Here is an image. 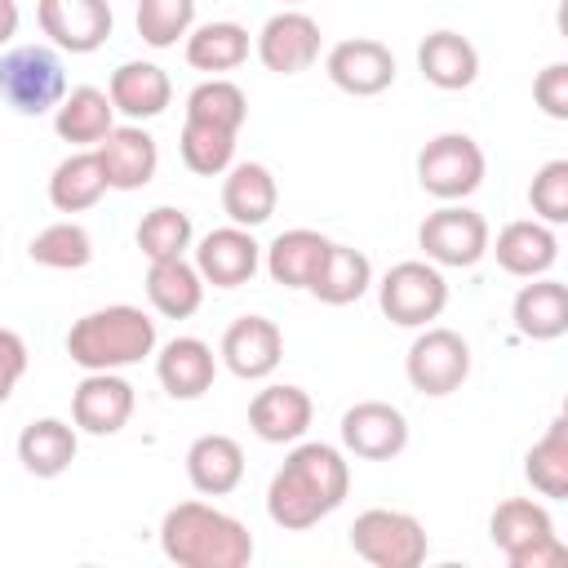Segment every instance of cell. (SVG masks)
<instances>
[{
	"label": "cell",
	"instance_id": "1",
	"mask_svg": "<svg viewBox=\"0 0 568 568\" xmlns=\"http://www.w3.org/2000/svg\"><path fill=\"white\" fill-rule=\"evenodd\" d=\"M346 493H351V466L342 448L311 439V444H297L284 457V466L271 475L266 515L284 532H302V528H315L324 515H333L346 501Z\"/></svg>",
	"mask_w": 568,
	"mask_h": 568
},
{
	"label": "cell",
	"instance_id": "2",
	"mask_svg": "<svg viewBox=\"0 0 568 568\" xmlns=\"http://www.w3.org/2000/svg\"><path fill=\"white\" fill-rule=\"evenodd\" d=\"M160 550L178 568H248L253 532L209 501H178L160 519Z\"/></svg>",
	"mask_w": 568,
	"mask_h": 568
},
{
	"label": "cell",
	"instance_id": "3",
	"mask_svg": "<svg viewBox=\"0 0 568 568\" xmlns=\"http://www.w3.org/2000/svg\"><path fill=\"white\" fill-rule=\"evenodd\" d=\"M151 351H155V320L129 302L98 306V311L80 315L67 333V355L84 373H102V368L115 373V368L146 359Z\"/></svg>",
	"mask_w": 568,
	"mask_h": 568
},
{
	"label": "cell",
	"instance_id": "4",
	"mask_svg": "<svg viewBox=\"0 0 568 568\" xmlns=\"http://www.w3.org/2000/svg\"><path fill=\"white\" fill-rule=\"evenodd\" d=\"M493 546L506 555L510 568H559L568 559V546L555 537V519L532 497H506L497 501L488 519Z\"/></svg>",
	"mask_w": 568,
	"mask_h": 568
},
{
	"label": "cell",
	"instance_id": "5",
	"mask_svg": "<svg viewBox=\"0 0 568 568\" xmlns=\"http://www.w3.org/2000/svg\"><path fill=\"white\" fill-rule=\"evenodd\" d=\"M351 550L373 568H417L430 555V537L417 515L373 506L351 524Z\"/></svg>",
	"mask_w": 568,
	"mask_h": 568
},
{
	"label": "cell",
	"instance_id": "6",
	"mask_svg": "<svg viewBox=\"0 0 568 568\" xmlns=\"http://www.w3.org/2000/svg\"><path fill=\"white\" fill-rule=\"evenodd\" d=\"M67 71L49 44H18L0 58V98L18 115H44L62 102Z\"/></svg>",
	"mask_w": 568,
	"mask_h": 568
},
{
	"label": "cell",
	"instance_id": "7",
	"mask_svg": "<svg viewBox=\"0 0 568 568\" xmlns=\"http://www.w3.org/2000/svg\"><path fill=\"white\" fill-rule=\"evenodd\" d=\"M377 306L399 328H426L448 306V280L435 262H395L377 284Z\"/></svg>",
	"mask_w": 568,
	"mask_h": 568
},
{
	"label": "cell",
	"instance_id": "8",
	"mask_svg": "<svg viewBox=\"0 0 568 568\" xmlns=\"http://www.w3.org/2000/svg\"><path fill=\"white\" fill-rule=\"evenodd\" d=\"M488 160L470 133H439L417 151V182L426 195L453 204L484 186Z\"/></svg>",
	"mask_w": 568,
	"mask_h": 568
},
{
	"label": "cell",
	"instance_id": "9",
	"mask_svg": "<svg viewBox=\"0 0 568 568\" xmlns=\"http://www.w3.org/2000/svg\"><path fill=\"white\" fill-rule=\"evenodd\" d=\"M404 373H408V386L417 395H453L462 390V382L470 377V346L462 333L453 328H422L404 355Z\"/></svg>",
	"mask_w": 568,
	"mask_h": 568
},
{
	"label": "cell",
	"instance_id": "10",
	"mask_svg": "<svg viewBox=\"0 0 568 568\" xmlns=\"http://www.w3.org/2000/svg\"><path fill=\"white\" fill-rule=\"evenodd\" d=\"M417 244H422L426 262H435V266H475L488 253L493 235H488L484 213L453 200V204L426 213V222L417 226Z\"/></svg>",
	"mask_w": 568,
	"mask_h": 568
},
{
	"label": "cell",
	"instance_id": "11",
	"mask_svg": "<svg viewBox=\"0 0 568 568\" xmlns=\"http://www.w3.org/2000/svg\"><path fill=\"white\" fill-rule=\"evenodd\" d=\"M342 448L359 462H390L408 448V417L386 399H359L342 413Z\"/></svg>",
	"mask_w": 568,
	"mask_h": 568
},
{
	"label": "cell",
	"instance_id": "12",
	"mask_svg": "<svg viewBox=\"0 0 568 568\" xmlns=\"http://www.w3.org/2000/svg\"><path fill=\"white\" fill-rule=\"evenodd\" d=\"M324 71L342 93L377 98V93H386L395 84V53L373 36H351V40H337L328 49Z\"/></svg>",
	"mask_w": 568,
	"mask_h": 568
},
{
	"label": "cell",
	"instance_id": "13",
	"mask_svg": "<svg viewBox=\"0 0 568 568\" xmlns=\"http://www.w3.org/2000/svg\"><path fill=\"white\" fill-rule=\"evenodd\" d=\"M36 18L49 44L62 53H93L106 44L115 27V13L106 0H40Z\"/></svg>",
	"mask_w": 568,
	"mask_h": 568
},
{
	"label": "cell",
	"instance_id": "14",
	"mask_svg": "<svg viewBox=\"0 0 568 568\" xmlns=\"http://www.w3.org/2000/svg\"><path fill=\"white\" fill-rule=\"evenodd\" d=\"M257 58L275 75H302L320 58V22L302 9H284L262 22L257 31Z\"/></svg>",
	"mask_w": 568,
	"mask_h": 568
},
{
	"label": "cell",
	"instance_id": "15",
	"mask_svg": "<svg viewBox=\"0 0 568 568\" xmlns=\"http://www.w3.org/2000/svg\"><path fill=\"white\" fill-rule=\"evenodd\" d=\"M262 266V244L253 240L248 226H217L195 244V271L213 288H240L257 275Z\"/></svg>",
	"mask_w": 568,
	"mask_h": 568
},
{
	"label": "cell",
	"instance_id": "16",
	"mask_svg": "<svg viewBox=\"0 0 568 568\" xmlns=\"http://www.w3.org/2000/svg\"><path fill=\"white\" fill-rule=\"evenodd\" d=\"M222 364L235 373V377H244V382H262V377H271L275 368H280V359H284V333H280V324L275 320H266V315H240L226 333H222Z\"/></svg>",
	"mask_w": 568,
	"mask_h": 568
},
{
	"label": "cell",
	"instance_id": "17",
	"mask_svg": "<svg viewBox=\"0 0 568 568\" xmlns=\"http://www.w3.org/2000/svg\"><path fill=\"white\" fill-rule=\"evenodd\" d=\"M133 417V386L102 368V373H84L80 386L71 390V422L75 430H89V435H115L124 430Z\"/></svg>",
	"mask_w": 568,
	"mask_h": 568
},
{
	"label": "cell",
	"instance_id": "18",
	"mask_svg": "<svg viewBox=\"0 0 568 568\" xmlns=\"http://www.w3.org/2000/svg\"><path fill=\"white\" fill-rule=\"evenodd\" d=\"M93 151L111 191H142L160 169V146L142 124H115Z\"/></svg>",
	"mask_w": 568,
	"mask_h": 568
},
{
	"label": "cell",
	"instance_id": "19",
	"mask_svg": "<svg viewBox=\"0 0 568 568\" xmlns=\"http://www.w3.org/2000/svg\"><path fill=\"white\" fill-rule=\"evenodd\" d=\"M311 417H315L311 395L302 386H288V382L262 386L248 404V426L266 444H297L311 430Z\"/></svg>",
	"mask_w": 568,
	"mask_h": 568
},
{
	"label": "cell",
	"instance_id": "20",
	"mask_svg": "<svg viewBox=\"0 0 568 568\" xmlns=\"http://www.w3.org/2000/svg\"><path fill=\"white\" fill-rule=\"evenodd\" d=\"M488 253H497V266L506 275L532 280L559 262V235H555V226H546L537 217H519L497 231V244H488Z\"/></svg>",
	"mask_w": 568,
	"mask_h": 568
},
{
	"label": "cell",
	"instance_id": "21",
	"mask_svg": "<svg viewBox=\"0 0 568 568\" xmlns=\"http://www.w3.org/2000/svg\"><path fill=\"white\" fill-rule=\"evenodd\" d=\"M106 98H111V106H115L120 115H129L133 124H142V120H155V115L169 111V102H173V80H169V71L155 67V62H120V67L111 71Z\"/></svg>",
	"mask_w": 568,
	"mask_h": 568
},
{
	"label": "cell",
	"instance_id": "22",
	"mask_svg": "<svg viewBox=\"0 0 568 568\" xmlns=\"http://www.w3.org/2000/svg\"><path fill=\"white\" fill-rule=\"evenodd\" d=\"M510 320L515 333L528 342H555L568 333V284L550 280V275H532L515 302H510Z\"/></svg>",
	"mask_w": 568,
	"mask_h": 568
},
{
	"label": "cell",
	"instance_id": "23",
	"mask_svg": "<svg viewBox=\"0 0 568 568\" xmlns=\"http://www.w3.org/2000/svg\"><path fill=\"white\" fill-rule=\"evenodd\" d=\"M155 377L173 399H200L217 377V355L204 337H173L155 355Z\"/></svg>",
	"mask_w": 568,
	"mask_h": 568
},
{
	"label": "cell",
	"instance_id": "24",
	"mask_svg": "<svg viewBox=\"0 0 568 568\" xmlns=\"http://www.w3.org/2000/svg\"><path fill=\"white\" fill-rule=\"evenodd\" d=\"M417 71L426 84L444 89V93H457V89H470L475 75H479V49L462 36V31H430L422 44H417Z\"/></svg>",
	"mask_w": 568,
	"mask_h": 568
},
{
	"label": "cell",
	"instance_id": "25",
	"mask_svg": "<svg viewBox=\"0 0 568 568\" xmlns=\"http://www.w3.org/2000/svg\"><path fill=\"white\" fill-rule=\"evenodd\" d=\"M275 204H280V186H275V173L266 164L240 160V164L226 169V178H222V209H226V217L235 226L253 231V226L271 222Z\"/></svg>",
	"mask_w": 568,
	"mask_h": 568
},
{
	"label": "cell",
	"instance_id": "26",
	"mask_svg": "<svg viewBox=\"0 0 568 568\" xmlns=\"http://www.w3.org/2000/svg\"><path fill=\"white\" fill-rule=\"evenodd\" d=\"M186 479L204 497L235 493L240 479H244V448H240V439H231L222 430L191 439V448H186Z\"/></svg>",
	"mask_w": 568,
	"mask_h": 568
},
{
	"label": "cell",
	"instance_id": "27",
	"mask_svg": "<svg viewBox=\"0 0 568 568\" xmlns=\"http://www.w3.org/2000/svg\"><path fill=\"white\" fill-rule=\"evenodd\" d=\"M328 235L311 231V226H293V231H280L266 248H262V262H266V275L284 288H311V280L320 275L324 266V253H328Z\"/></svg>",
	"mask_w": 568,
	"mask_h": 568
},
{
	"label": "cell",
	"instance_id": "28",
	"mask_svg": "<svg viewBox=\"0 0 568 568\" xmlns=\"http://www.w3.org/2000/svg\"><path fill=\"white\" fill-rule=\"evenodd\" d=\"M75 448H80L75 426L62 417H36L18 435V462L36 479H58L75 462Z\"/></svg>",
	"mask_w": 568,
	"mask_h": 568
},
{
	"label": "cell",
	"instance_id": "29",
	"mask_svg": "<svg viewBox=\"0 0 568 568\" xmlns=\"http://www.w3.org/2000/svg\"><path fill=\"white\" fill-rule=\"evenodd\" d=\"M53 129L62 142L71 146H98L111 129H115V106L102 89L93 84H75L62 93V102L53 106Z\"/></svg>",
	"mask_w": 568,
	"mask_h": 568
},
{
	"label": "cell",
	"instance_id": "30",
	"mask_svg": "<svg viewBox=\"0 0 568 568\" xmlns=\"http://www.w3.org/2000/svg\"><path fill=\"white\" fill-rule=\"evenodd\" d=\"M146 297L164 320H186L204 302V280H200L195 262L164 257V262H151V271H146Z\"/></svg>",
	"mask_w": 568,
	"mask_h": 568
},
{
	"label": "cell",
	"instance_id": "31",
	"mask_svg": "<svg viewBox=\"0 0 568 568\" xmlns=\"http://www.w3.org/2000/svg\"><path fill=\"white\" fill-rule=\"evenodd\" d=\"M373 288V262L351 244H328L320 275L311 280V293L324 306H351Z\"/></svg>",
	"mask_w": 568,
	"mask_h": 568
},
{
	"label": "cell",
	"instance_id": "32",
	"mask_svg": "<svg viewBox=\"0 0 568 568\" xmlns=\"http://www.w3.org/2000/svg\"><path fill=\"white\" fill-rule=\"evenodd\" d=\"M106 191H111V186H106V173H102V164H98V151H75V155H67V160L53 169V178H49V204H53L58 213H84V209H93Z\"/></svg>",
	"mask_w": 568,
	"mask_h": 568
},
{
	"label": "cell",
	"instance_id": "33",
	"mask_svg": "<svg viewBox=\"0 0 568 568\" xmlns=\"http://www.w3.org/2000/svg\"><path fill=\"white\" fill-rule=\"evenodd\" d=\"M244 58H248V31L240 22H204L186 31V62L195 71L222 75L235 71Z\"/></svg>",
	"mask_w": 568,
	"mask_h": 568
},
{
	"label": "cell",
	"instance_id": "34",
	"mask_svg": "<svg viewBox=\"0 0 568 568\" xmlns=\"http://www.w3.org/2000/svg\"><path fill=\"white\" fill-rule=\"evenodd\" d=\"M524 475H528V484L541 497H550V501H564L568 497V417H555L546 426V435L528 448Z\"/></svg>",
	"mask_w": 568,
	"mask_h": 568
},
{
	"label": "cell",
	"instance_id": "35",
	"mask_svg": "<svg viewBox=\"0 0 568 568\" xmlns=\"http://www.w3.org/2000/svg\"><path fill=\"white\" fill-rule=\"evenodd\" d=\"M186 120H200V124L240 133L244 120H248V98H244V89H240L235 80L209 75V80H200V84L186 93Z\"/></svg>",
	"mask_w": 568,
	"mask_h": 568
},
{
	"label": "cell",
	"instance_id": "36",
	"mask_svg": "<svg viewBox=\"0 0 568 568\" xmlns=\"http://www.w3.org/2000/svg\"><path fill=\"white\" fill-rule=\"evenodd\" d=\"M31 262L36 266H49V271H80L93 262V235L80 226V222H49L44 231L31 235L27 244Z\"/></svg>",
	"mask_w": 568,
	"mask_h": 568
},
{
	"label": "cell",
	"instance_id": "37",
	"mask_svg": "<svg viewBox=\"0 0 568 568\" xmlns=\"http://www.w3.org/2000/svg\"><path fill=\"white\" fill-rule=\"evenodd\" d=\"M195 240V226H191V213L173 209V204H160L151 209L142 222H138V248L146 262H164V257H186Z\"/></svg>",
	"mask_w": 568,
	"mask_h": 568
},
{
	"label": "cell",
	"instance_id": "38",
	"mask_svg": "<svg viewBox=\"0 0 568 568\" xmlns=\"http://www.w3.org/2000/svg\"><path fill=\"white\" fill-rule=\"evenodd\" d=\"M178 151H182V164L200 178H217L235 164V133L226 129H213V124H200V120H186L182 124V138H178Z\"/></svg>",
	"mask_w": 568,
	"mask_h": 568
},
{
	"label": "cell",
	"instance_id": "39",
	"mask_svg": "<svg viewBox=\"0 0 568 568\" xmlns=\"http://www.w3.org/2000/svg\"><path fill=\"white\" fill-rule=\"evenodd\" d=\"M138 36L151 49H173L195 27V0H138Z\"/></svg>",
	"mask_w": 568,
	"mask_h": 568
},
{
	"label": "cell",
	"instance_id": "40",
	"mask_svg": "<svg viewBox=\"0 0 568 568\" xmlns=\"http://www.w3.org/2000/svg\"><path fill=\"white\" fill-rule=\"evenodd\" d=\"M528 204H532L537 222H546V226H564L568 222V160H546L532 173Z\"/></svg>",
	"mask_w": 568,
	"mask_h": 568
},
{
	"label": "cell",
	"instance_id": "41",
	"mask_svg": "<svg viewBox=\"0 0 568 568\" xmlns=\"http://www.w3.org/2000/svg\"><path fill=\"white\" fill-rule=\"evenodd\" d=\"M532 98L541 106V115L550 120H568V62H550L537 71L532 80Z\"/></svg>",
	"mask_w": 568,
	"mask_h": 568
},
{
	"label": "cell",
	"instance_id": "42",
	"mask_svg": "<svg viewBox=\"0 0 568 568\" xmlns=\"http://www.w3.org/2000/svg\"><path fill=\"white\" fill-rule=\"evenodd\" d=\"M22 373H27V342L13 328H0V404L13 395Z\"/></svg>",
	"mask_w": 568,
	"mask_h": 568
},
{
	"label": "cell",
	"instance_id": "43",
	"mask_svg": "<svg viewBox=\"0 0 568 568\" xmlns=\"http://www.w3.org/2000/svg\"><path fill=\"white\" fill-rule=\"evenodd\" d=\"M18 22H22L18 0H0V44H9L18 36Z\"/></svg>",
	"mask_w": 568,
	"mask_h": 568
},
{
	"label": "cell",
	"instance_id": "44",
	"mask_svg": "<svg viewBox=\"0 0 568 568\" xmlns=\"http://www.w3.org/2000/svg\"><path fill=\"white\" fill-rule=\"evenodd\" d=\"M284 4H302V0H284Z\"/></svg>",
	"mask_w": 568,
	"mask_h": 568
}]
</instances>
